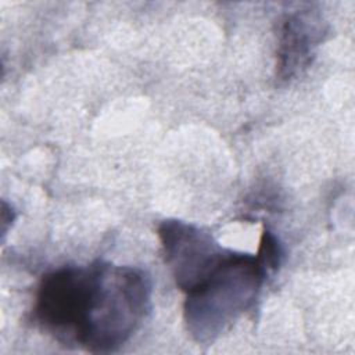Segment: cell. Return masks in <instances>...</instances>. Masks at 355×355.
<instances>
[{
	"label": "cell",
	"instance_id": "3957f363",
	"mask_svg": "<svg viewBox=\"0 0 355 355\" xmlns=\"http://www.w3.org/2000/svg\"><path fill=\"white\" fill-rule=\"evenodd\" d=\"M158 233L165 262L184 293L201 282L227 252L208 232L182 220H164Z\"/></svg>",
	"mask_w": 355,
	"mask_h": 355
},
{
	"label": "cell",
	"instance_id": "7a4b0ae2",
	"mask_svg": "<svg viewBox=\"0 0 355 355\" xmlns=\"http://www.w3.org/2000/svg\"><path fill=\"white\" fill-rule=\"evenodd\" d=\"M277 248L261 241L258 255L227 250L216 266L186 294L184 322L198 343L218 338L236 319L251 308L269 270L277 268Z\"/></svg>",
	"mask_w": 355,
	"mask_h": 355
},
{
	"label": "cell",
	"instance_id": "277c9868",
	"mask_svg": "<svg viewBox=\"0 0 355 355\" xmlns=\"http://www.w3.org/2000/svg\"><path fill=\"white\" fill-rule=\"evenodd\" d=\"M324 32L322 15L316 11L301 10L287 15L277 51L280 79H291L311 64L313 50L323 40Z\"/></svg>",
	"mask_w": 355,
	"mask_h": 355
},
{
	"label": "cell",
	"instance_id": "6da1fadb",
	"mask_svg": "<svg viewBox=\"0 0 355 355\" xmlns=\"http://www.w3.org/2000/svg\"><path fill=\"white\" fill-rule=\"evenodd\" d=\"M150 308L151 282L144 270L96 261L44 275L33 319L57 341L98 354L122 347Z\"/></svg>",
	"mask_w": 355,
	"mask_h": 355
}]
</instances>
